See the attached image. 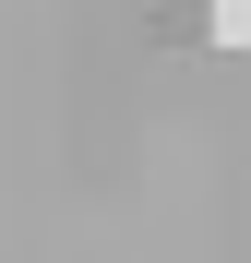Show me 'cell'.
<instances>
[{"label": "cell", "mask_w": 251, "mask_h": 263, "mask_svg": "<svg viewBox=\"0 0 251 263\" xmlns=\"http://www.w3.org/2000/svg\"><path fill=\"white\" fill-rule=\"evenodd\" d=\"M144 24L167 36V48H191V36H216V0H144Z\"/></svg>", "instance_id": "obj_1"}]
</instances>
